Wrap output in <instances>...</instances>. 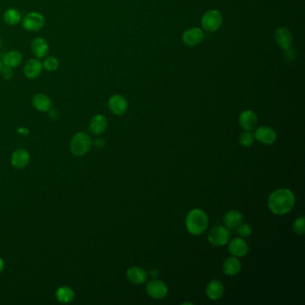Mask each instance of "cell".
I'll list each match as a JSON object with an SVG mask.
<instances>
[{
  "mask_svg": "<svg viewBox=\"0 0 305 305\" xmlns=\"http://www.w3.org/2000/svg\"><path fill=\"white\" fill-rule=\"evenodd\" d=\"M294 204L295 197L294 192L286 188H281L273 191L267 200V206L270 211L279 216L290 212Z\"/></svg>",
  "mask_w": 305,
  "mask_h": 305,
  "instance_id": "cell-1",
  "label": "cell"
},
{
  "mask_svg": "<svg viewBox=\"0 0 305 305\" xmlns=\"http://www.w3.org/2000/svg\"><path fill=\"white\" fill-rule=\"evenodd\" d=\"M208 225V215L201 209H193L186 216V229L190 234L193 235H201L203 234L207 229Z\"/></svg>",
  "mask_w": 305,
  "mask_h": 305,
  "instance_id": "cell-2",
  "label": "cell"
},
{
  "mask_svg": "<svg viewBox=\"0 0 305 305\" xmlns=\"http://www.w3.org/2000/svg\"><path fill=\"white\" fill-rule=\"evenodd\" d=\"M92 147V139L85 133H78L72 139L70 149L74 155L83 156Z\"/></svg>",
  "mask_w": 305,
  "mask_h": 305,
  "instance_id": "cell-3",
  "label": "cell"
},
{
  "mask_svg": "<svg viewBox=\"0 0 305 305\" xmlns=\"http://www.w3.org/2000/svg\"><path fill=\"white\" fill-rule=\"evenodd\" d=\"M22 25L28 32H38L44 27L45 18L40 13L31 12L22 18Z\"/></svg>",
  "mask_w": 305,
  "mask_h": 305,
  "instance_id": "cell-4",
  "label": "cell"
},
{
  "mask_svg": "<svg viewBox=\"0 0 305 305\" xmlns=\"http://www.w3.org/2000/svg\"><path fill=\"white\" fill-rule=\"evenodd\" d=\"M230 239V232L228 228L223 226H216L208 234L209 242L214 246H223L227 245Z\"/></svg>",
  "mask_w": 305,
  "mask_h": 305,
  "instance_id": "cell-5",
  "label": "cell"
},
{
  "mask_svg": "<svg viewBox=\"0 0 305 305\" xmlns=\"http://www.w3.org/2000/svg\"><path fill=\"white\" fill-rule=\"evenodd\" d=\"M146 292H147L148 295L152 297V299L160 300L163 299L164 297L167 296L169 289L163 281L153 278L152 280L148 282L147 286H146Z\"/></svg>",
  "mask_w": 305,
  "mask_h": 305,
  "instance_id": "cell-6",
  "label": "cell"
},
{
  "mask_svg": "<svg viewBox=\"0 0 305 305\" xmlns=\"http://www.w3.org/2000/svg\"><path fill=\"white\" fill-rule=\"evenodd\" d=\"M202 26L208 32H215L222 23V16L217 10L208 11L202 17Z\"/></svg>",
  "mask_w": 305,
  "mask_h": 305,
  "instance_id": "cell-7",
  "label": "cell"
},
{
  "mask_svg": "<svg viewBox=\"0 0 305 305\" xmlns=\"http://www.w3.org/2000/svg\"><path fill=\"white\" fill-rule=\"evenodd\" d=\"M253 136H254V139H256L258 142H261L262 144L270 145L276 142L277 133L271 127L262 126V127L257 128L254 132Z\"/></svg>",
  "mask_w": 305,
  "mask_h": 305,
  "instance_id": "cell-8",
  "label": "cell"
},
{
  "mask_svg": "<svg viewBox=\"0 0 305 305\" xmlns=\"http://www.w3.org/2000/svg\"><path fill=\"white\" fill-rule=\"evenodd\" d=\"M229 251L232 256L245 257L249 252V246L242 237H237L230 241Z\"/></svg>",
  "mask_w": 305,
  "mask_h": 305,
  "instance_id": "cell-9",
  "label": "cell"
},
{
  "mask_svg": "<svg viewBox=\"0 0 305 305\" xmlns=\"http://www.w3.org/2000/svg\"><path fill=\"white\" fill-rule=\"evenodd\" d=\"M42 69V63L37 58H33L28 60L27 63L23 66V73L28 79L34 80L41 75Z\"/></svg>",
  "mask_w": 305,
  "mask_h": 305,
  "instance_id": "cell-10",
  "label": "cell"
},
{
  "mask_svg": "<svg viewBox=\"0 0 305 305\" xmlns=\"http://www.w3.org/2000/svg\"><path fill=\"white\" fill-rule=\"evenodd\" d=\"M127 101L126 98L119 94L113 95L109 100V108L113 114L116 115H122L125 114L127 110Z\"/></svg>",
  "mask_w": 305,
  "mask_h": 305,
  "instance_id": "cell-11",
  "label": "cell"
},
{
  "mask_svg": "<svg viewBox=\"0 0 305 305\" xmlns=\"http://www.w3.org/2000/svg\"><path fill=\"white\" fill-rule=\"evenodd\" d=\"M258 123L257 115L251 110H245L239 116V124L241 127L246 131H252L255 129Z\"/></svg>",
  "mask_w": 305,
  "mask_h": 305,
  "instance_id": "cell-12",
  "label": "cell"
},
{
  "mask_svg": "<svg viewBox=\"0 0 305 305\" xmlns=\"http://www.w3.org/2000/svg\"><path fill=\"white\" fill-rule=\"evenodd\" d=\"M225 288L221 281L213 279L208 283L206 286V294L209 299L212 301H218L223 296Z\"/></svg>",
  "mask_w": 305,
  "mask_h": 305,
  "instance_id": "cell-13",
  "label": "cell"
},
{
  "mask_svg": "<svg viewBox=\"0 0 305 305\" xmlns=\"http://www.w3.org/2000/svg\"><path fill=\"white\" fill-rule=\"evenodd\" d=\"M126 278L132 284L142 285L147 281L148 273L142 267H131L126 271Z\"/></svg>",
  "mask_w": 305,
  "mask_h": 305,
  "instance_id": "cell-14",
  "label": "cell"
},
{
  "mask_svg": "<svg viewBox=\"0 0 305 305\" xmlns=\"http://www.w3.org/2000/svg\"><path fill=\"white\" fill-rule=\"evenodd\" d=\"M204 38V34L199 28H191L186 31L183 35V40L187 46H196L201 43Z\"/></svg>",
  "mask_w": 305,
  "mask_h": 305,
  "instance_id": "cell-15",
  "label": "cell"
},
{
  "mask_svg": "<svg viewBox=\"0 0 305 305\" xmlns=\"http://www.w3.org/2000/svg\"><path fill=\"white\" fill-rule=\"evenodd\" d=\"M31 49L36 58H44L49 53V43L43 38H34L31 45Z\"/></svg>",
  "mask_w": 305,
  "mask_h": 305,
  "instance_id": "cell-16",
  "label": "cell"
},
{
  "mask_svg": "<svg viewBox=\"0 0 305 305\" xmlns=\"http://www.w3.org/2000/svg\"><path fill=\"white\" fill-rule=\"evenodd\" d=\"M275 38L278 46L283 49L291 47V44L293 42L291 33L289 32L288 29L285 27L278 28L275 33Z\"/></svg>",
  "mask_w": 305,
  "mask_h": 305,
  "instance_id": "cell-17",
  "label": "cell"
},
{
  "mask_svg": "<svg viewBox=\"0 0 305 305\" xmlns=\"http://www.w3.org/2000/svg\"><path fill=\"white\" fill-rule=\"evenodd\" d=\"M243 213L236 210H232L224 216L223 221L228 229H235L243 222Z\"/></svg>",
  "mask_w": 305,
  "mask_h": 305,
  "instance_id": "cell-18",
  "label": "cell"
},
{
  "mask_svg": "<svg viewBox=\"0 0 305 305\" xmlns=\"http://www.w3.org/2000/svg\"><path fill=\"white\" fill-rule=\"evenodd\" d=\"M33 105L35 109L41 112H48L51 109V99L44 93H37L33 97Z\"/></svg>",
  "mask_w": 305,
  "mask_h": 305,
  "instance_id": "cell-19",
  "label": "cell"
},
{
  "mask_svg": "<svg viewBox=\"0 0 305 305\" xmlns=\"http://www.w3.org/2000/svg\"><path fill=\"white\" fill-rule=\"evenodd\" d=\"M108 126V120L102 114H97L93 117L90 123V131L93 134H101L103 133Z\"/></svg>",
  "mask_w": 305,
  "mask_h": 305,
  "instance_id": "cell-20",
  "label": "cell"
},
{
  "mask_svg": "<svg viewBox=\"0 0 305 305\" xmlns=\"http://www.w3.org/2000/svg\"><path fill=\"white\" fill-rule=\"evenodd\" d=\"M242 264L237 257H229L223 264V271L228 276H234L241 271Z\"/></svg>",
  "mask_w": 305,
  "mask_h": 305,
  "instance_id": "cell-21",
  "label": "cell"
},
{
  "mask_svg": "<svg viewBox=\"0 0 305 305\" xmlns=\"http://www.w3.org/2000/svg\"><path fill=\"white\" fill-rule=\"evenodd\" d=\"M22 61V55L18 50H11L3 57L2 63H3V66L10 67V68H16L21 65Z\"/></svg>",
  "mask_w": 305,
  "mask_h": 305,
  "instance_id": "cell-22",
  "label": "cell"
},
{
  "mask_svg": "<svg viewBox=\"0 0 305 305\" xmlns=\"http://www.w3.org/2000/svg\"><path fill=\"white\" fill-rule=\"evenodd\" d=\"M30 160V155L25 150H17L13 153L11 158V163L17 169L24 168Z\"/></svg>",
  "mask_w": 305,
  "mask_h": 305,
  "instance_id": "cell-23",
  "label": "cell"
},
{
  "mask_svg": "<svg viewBox=\"0 0 305 305\" xmlns=\"http://www.w3.org/2000/svg\"><path fill=\"white\" fill-rule=\"evenodd\" d=\"M4 21L8 25H17L19 22H22V15L16 8H9L4 13Z\"/></svg>",
  "mask_w": 305,
  "mask_h": 305,
  "instance_id": "cell-24",
  "label": "cell"
},
{
  "mask_svg": "<svg viewBox=\"0 0 305 305\" xmlns=\"http://www.w3.org/2000/svg\"><path fill=\"white\" fill-rule=\"evenodd\" d=\"M56 296H57V299L58 300L60 303L67 304V303H70L72 300L74 299L75 293L70 287L62 286V287L57 290Z\"/></svg>",
  "mask_w": 305,
  "mask_h": 305,
  "instance_id": "cell-25",
  "label": "cell"
},
{
  "mask_svg": "<svg viewBox=\"0 0 305 305\" xmlns=\"http://www.w3.org/2000/svg\"><path fill=\"white\" fill-rule=\"evenodd\" d=\"M42 66L46 71L55 72L59 67V61L55 57H49L44 59Z\"/></svg>",
  "mask_w": 305,
  "mask_h": 305,
  "instance_id": "cell-26",
  "label": "cell"
},
{
  "mask_svg": "<svg viewBox=\"0 0 305 305\" xmlns=\"http://www.w3.org/2000/svg\"><path fill=\"white\" fill-rule=\"evenodd\" d=\"M239 142L244 147H250L254 142V136L250 131H246L241 133Z\"/></svg>",
  "mask_w": 305,
  "mask_h": 305,
  "instance_id": "cell-27",
  "label": "cell"
},
{
  "mask_svg": "<svg viewBox=\"0 0 305 305\" xmlns=\"http://www.w3.org/2000/svg\"><path fill=\"white\" fill-rule=\"evenodd\" d=\"M236 229L237 234H239L242 238L249 237L252 234V229L249 224L241 223Z\"/></svg>",
  "mask_w": 305,
  "mask_h": 305,
  "instance_id": "cell-28",
  "label": "cell"
},
{
  "mask_svg": "<svg viewBox=\"0 0 305 305\" xmlns=\"http://www.w3.org/2000/svg\"><path fill=\"white\" fill-rule=\"evenodd\" d=\"M305 218L304 216L296 218L293 223V230L297 234H304L305 232Z\"/></svg>",
  "mask_w": 305,
  "mask_h": 305,
  "instance_id": "cell-29",
  "label": "cell"
},
{
  "mask_svg": "<svg viewBox=\"0 0 305 305\" xmlns=\"http://www.w3.org/2000/svg\"><path fill=\"white\" fill-rule=\"evenodd\" d=\"M284 57L288 60H294L296 57V52L294 49H292L291 47H289L287 49H285L284 51Z\"/></svg>",
  "mask_w": 305,
  "mask_h": 305,
  "instance_id": "cell-30",
  "label": "cell"
},
{
  "mask_svg": "<svg viewBox=\"0 0 305 305\" xmlns=\"http://www.w3.org/2000/svg\"><path fill=\"white\" fill-rule=\"evenodd\" d=\"M12 69H13V68L3 66V68H2L0 74L3 76V77H4L6 80H10L12 76H13V70H12Z\"/></svg>",
  "mask_w": 305,
  "mask_h": 305,
  "instance_id": "cell-31",
  "label": "cell"
},
{
  "mask_svg": "<svg viewBox=\"0 0 305 305\" xmlns=\"http://www.w3.org/2000/svg\"><path fill=\"white\" fill-rule=\"evenodd\" d=\"M149 275H150L151 278H157L158 277V275H159V273H158V269L153 268V269H152V270L150 271Z\"/></svg>",
  "mask_w": 305,
  "mask_h": 305,
  "instance_id": "cell-32",
  "label": "cell"
},
{
  "mask_svg": "<svg viewBox=\"0 0 305 305\" xmlns=\"http://www.w3.org/2000/svg\"><path fill=\"white\" fill-rule=\"evenodd\" d=\"M95 145L98 148H102L105 145V142H104L103 139H97L95 141Z\"/></svg>",
  "mask_w": 305,
  "mask_h": 305,
  "instance_id": "cell-33",
  "label": "cell"
},
{
  "mask_svg": "<svg viewBox=\"0 0 305 305\" xmlns=\"http://www.w3.org/2000/svg\"><path fill=\"white\" fill-rule=\"evenodd\" d=\"M3 268H4V262L2 261V259L0 258V273L3 270Z\"/></svg>",
  "mask_w": 305,
  "mask_h": 305,
  "instance_id": "cell-34",
  "label": "cell"
},
{
  "mask_svg": "<svg viewBox=\"0 0 305 305\" xmlns=\"http://www.w3.org/2000/svg\"><path fill=\"white\" fill-rule=\"evenodd\" d=\"M2 68H3V63H2V61L0 60V73H1V70H2Z\"/></svg>",
  "mask_w": 305,
  "mask_h": 305,
  "instance_id": "cell-35",
  "label": "cell"
},
{
  "mask_svg": "<svg viewBox=\"0 0 305 305\" xmlns=\"http://www.w3.org/2000/svg\"><path fill=\"white\" fill-rule=\"evenodd\" d=\"M1 45H2V39H1V37H0V49H1Z\"/></svg>",
  "mask_w": 305,
  "mask_h": 305,
  "instance_id": "cell-36",
  "label": "cell"
}]
</instances>
